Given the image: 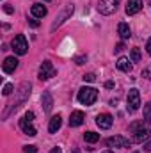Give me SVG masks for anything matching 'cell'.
Segmentation results:
<instances>
[{
  "label": "cell",
  "mask_w": 151,
  "mask_h": 153,
  "mask_svg": "<svg viewBox=\"0 0 151 153\" xmlns=\"http://www.w3.org/2000/svg\"><path fill=\"white\" fill-rule=\"evenodd\" d=\"M121 0H98V13L103 14V16H109L112 14L114 11L117 9Z\"/></svg>",
  "instance_id": "5b68a950"
},
{
  "label": "cell",
  "mask_w": 151,
  "mask_h": 153,
  "mask_svg": "<svg viewBox=\"0 0 151 153\" xmlns=\"http://www.w3.org/2000/svg\"><path fill=\"white\" fill-rule=\"evenodd\" d=\"M142 76H148V78H151V68L144 70V71H142Z\"/></svg>",
  "instance_id": "83f0119b"
},
{
  "label": "cell",
  "mask_w": 151,
  "mask_h": 153,
  "mask_svg": "<svg viewBox=\"0 0 151 153\" xmlns=\"http://www.w3.org/2000/svg\"><path fill=\"white\" fill-rule=\"evenodd\" d=\"M82 78H84V82H94L96 80V75L94 73H85Z\"/></svg>",
  "instance_id": "cb8c5ba5"
},
{
  "label": "cell",
  "mask_w": 151,
  "mask_h": 153,
  "mask_svg": "<svg viewBox=\"0 0 151 153\" xmlns=\"http://www.w3.org/2000/svg\"><path fill=\"white\" fill-rule=\"evenodd\" d=\"M75 61H76V64H84V61H85V57H76Z\"/></svg>",
  "instance_id": "4dcf8cb0"
},
{
  "label": "cell",
  "mask_w": 151,
  "mask_h": 153,
  "mask_svg": "<svg viewBox=\"0 0 151 153\" xmlns=\"http://www.w3.org/2000/svg\"><path fill=\"white\" fill-rule=\"evenodd\" d=\"M144 117H146V121L151 125V102L144 107Z\"/></svg>",
  "instance_id": "7402d4cb"
},
{
  "label": "cell",
  "mask_w": 151,
  "mask_h": 153,
  "mask_svg": "<svg viewBox=\"0 0 151 153\" xmlns=\"http://www.w3.org/2000/svg\"><path fill=\"white\" fill-rule=\"evenodd\" d=\"M41 103H43L44 112H50V111H52V107H53V98H52L50 91H44V93H43V96H41Z\"/></svg>",
  "instance_id": "9a60e30c"
},
{
  "label": "cell",
  "mask_w": 151,
  "mask_h": 153,
  "mask_svg": "<svg viewBox=\"0 0 151 153\" xmlns=\"http://www.w3.org/2000/svg\"><path fill=\"white\" fill-rule=\"evenodd\" d=\"M23 153H38V148L32 146V144H30V146H25V148H23Z\"/></svg>",
  "instance_id": "d4e9b609"
},
{
  "label": "cell",
  "mask_w": 151,
  "mask_h": 153,
  "mask_svg": "<svg viewBox=\"0 0 151 153\" xmlns=\"http://www.w3.org/2000/svg\"><path fill=\"white\" fill-rule=\"evenodd\" d=\"M71 14H73V5H66L64 13H62V14H61V16H59V18L53 22V25H52V30H55L59 25H62V23L66 22V18H68V16H71Z\"/></svg>",
  "instance_id": "8fae6325"
},
{
  "label": "cell",
  "mask_w": 151,
  "mask_h": 153,
  "mask_svg": "<svg viewBox=\"0 0 151 153\" xmlns=\"http://www.w3.org/2000/svg\"><path fill=\"white\" fill-rule=\"evenodd\" d=\"M44 2H50V0H44Z\"/></svg>",
  "instance_id": "8d00e7d4"
},
{
  "label": "cell",
  "mask_w": 151,
  "mask_h": 153,
  "mask_svg": "<svg viewBox=\"0 0 151 153\" xmlns=\"http://www.w3.org/2000/svg\"><path fill=\"white\" fill-rule=\"evenodd\" d=\"M84 121H85V116H84L82 111H75L70 116V126H80Z\"/></svg>",
  "instance_id": "5bb4252c"
},
{
  "label": "cell",
  "mask_w": 151,
  "mask_h": 153,
  "mask_svg": "<svg viewBox=\"0 0 151 153\" xmlns=\"http://www.w3.org/2000/svg\"><path fill=\"white\" fill-rule=\"evenodd\" d=\"M20 128L23 130V134H27V135H30V137H34L38 132H36V128L32 126V121L30 119H27V117H23L21 121H20Z\"/></svg>",
  "instance_id": "7c38bea8"
},
{
  "label": "cell",
  "mask_w": 151,
  "mask_h": 153,
  "mask_svg": "<svg viewBox=\"0 0 151 153\" xmlns=\"http://www.w3.org/2000/svg\"><path fill=\"white\" fill-rule=\"evenodd\" d=\"M30 13H32V16L34 18H43V16H46V7L43 5V4H34L32 7H30Z\"/></svg>",
  "instance_id": "e0dca14e"
},
{
  "label": "cell",
  "mask_w": 151,
  "mask_h": 153,
  "mask_svg": "<svg viewBox=\"0 0 151 153\" xmlns=\"http://www.w3.org/2000/svg\"><path fill=\"white\" fill-rule=\"evenodd\" d=\"M144 150H146V152H151V141H150V143H146V144H144Z\"/></svg>",
  "instance_id": "d6a6232c"
},
{
  "label": "cell",
  "mask_w": 151,
  "mask_h": 153,
  "mask_svg": "<svg viewBox=\"0 0 151 153\" xmlns=\"http://www.w3.org/2000/svg\"><path fill=\"white\" fill-rule=\"evenodd\" d=\"M105 153H114V152H105Z\"/></svg>",
  "instance_id": "d590c367"
},
{
  "label": "cell",
  "mask_w": 151,
  "mask_h": 153,
  "mask_svg": "<svg viewBox=\"0 0 151 153\" xmlns=\"http://www.w3.org/2000/svg\"><path fill=\"white\" fill-rule=\"evenodd\" d=\"M2 68H4L5 73H14V70L18 68V59H16V57H5Z\"/></svg>",
  "instance_id": "4fadbf2b"
},
{
  "label": "cell",
  "mask_w": 151,
  "mask_h": 153,
  "mask_svg": "<svg viewBox=\"0 0 151 153\" xmlns=\"http://www.w3.org/2000/svg\"><path fill=\"white\" fill-rule=\"evenodd\" d=\"M130 130L133 132V141H135V143L148 141V139H150V135H151L150 126H146L142 121H139V123H133V125L130 126Z\"/></svg>",
  "instance_id": "6da1fadb"
},
{
  "label": "cell",
  "mask_w": 151,
  "mask_h": 153,
  "mask_svg": "<svg viewBox=\"0 0 151 153\" xmlns=\"http://www.w3.org/2000/svg\"><path fill=\"white\" fill-rule=\"evenodd\" d=\"M13 89H14V87H13V84H5V85H4V91H2V93H4V96H9V94L13 93Z\"/></svg>",
  "instance_id": "603a6c76"
},
{
  "label": "cell",
  "mask_w": 151,
  "mask_h": 153,
  "mask_svg": "<svg viewBox=\"0 0 151 153\" xmlns=\"http://www.w3.org/2000/svg\"><path fill=\"white\" fill-rule=\"evenodd\" d=\"M146 50H148V53H150V57H151V38L148 39V43H146Z\"/></svg>",
  "instance_id": "f1b7e54d"
},
{
  "label": "cell",
  "mask_w": 151,
  "mask_h": 153,
  "mask_svg": "<svg viewBox=\"0 0 151 153\" xmlns=\"http://www.w3.org/2000/svg\"><path fill=\"white\" fill-rule=\"evenodd\" d=\"M52 76H55V68H53V64L50 61H44L41 64V68H39V78L41 80H48Z\"/></svg>",
  "instance_id": "52a82bcc"
},
{
  "label": "cell",
  "mask_w": 151,
  "mask_h": 153,
  "mask_svg": "<svg viewBox=\"0 0 151 153\" xmlns=\"http://www.w3.org/2000/svg\"><path fill=\"white\" fill-rule=\"evenodd\" d=\"M139 107H141V94L137 89H130L126 94V109L130 112H135L139 111Z\"/></svg>",
  "instance_id": "277c9868"
},
{
  "label": "cell",
  "mask_w": 151,
  "mask_h": 153,
  "mask_svg": "<svg viewBox=\"0 0 151 153\" xmlns=\"http://www.w3.org/2000/svg\"><path fill=\"white\" fill-rule=\"evenodd\" d=\"M141 9H142V0H128V4H126V7H124V11H126L128 16L137 14Z\"/></svg>",
  "instance_id": "30bf717a"
},
{
  "label": "cell",
  "mask_w": 151,
  "mask_h": 153,
  "mask_svg": "<svg viewBox=\"0 0 151 153\" xmlns=\"http://www.w3.org/2000/svg\"><path fill=\"white\" fill-rule=\"evenodd\" d=\"M123 48H124V46H123V43H119V45H117V46H115V52H121V50H123Z\"/></svg>",
  "instance_id": "836d02e7"
},
{
  "label": "cell",
  "mask_w": 151,
  "mask_h": 153,
  "mask_svg": "<svg viewBox=\"0 0 151 153\" xmlns=\"http://www.w3.org/2000/svg\"><path fill=\"white\" fill-rule=\"evenodd\" d=\"M61 125H62V117L57 114V116H53L52 119H50V125H48V132L50 134H55L59 128H61Z\"/></svg>",
  "instance_id": "2e32d148"
},
{
  "label": "cell",
  "mask_w": 151,
  "mask_h": 153,
  "mask_svg": "<svg viewBox=\"0 0 151 153\" xmlns=\"http://www.w3.org/2000/svg\"><path fill=\"white\" fill-rule=\"evenodd\" d=\"M50 153H61V148H52V152Z\"/></svg>",
  "instance_id": "e575fe53"
},
{
  "label": "cell",
  "mask_w": 151,
  "mask_h": 153,
  "mask_svg": "<svg viewBox=\"0 0 151 153\" xmlns=\"http://www.w3.org/2000/svg\"><path fill=\"white\" fill-rule=\"evenodd\" d=\"M130 57H132V61H133V62H139V61H141V50H139V48H132Z\"/></svg>",
  "instance_id": "44dd1931"
},
{
  "label": "cell",
  "mask_w": 151,
  "mask_h": 153,
  "mask_svg": "<svg viewBox=\"0 0 151 153\" xmlns=\"http://www.w3.org/2000/svg\"><path fill=\"white\" fill-rule=\"evenodd\" d=\"M114 123V117L110 114H100L96 117V125L101 128V130H109L110 126H112Z\"/></svg>",
  "instance_id": "9c48e42d"
},
{
  "label": "cell",
  "mask_w": 151,
  "mask_h": 153,
  "mask_svg": "<svg viewBox=\"0 0 151 153\" xmlns=\"http://www.w3.org/2000/svg\"><path fill=\"white\" fill-rule=\"evenodd\" d=\"M4 11H5L7 14H13V13H14V9H13V7H11L9 4H5V5H4Z\"/></svg>",
  "instance_id": "484cf974"
},
{
  "label": "cell",
  "mask_w": 151,
  "mask_h": 153,
  "mask_svg": "<svg viewBox=\"0 0 151 153\" xmlns=\"http://www.w3.org/2000/svg\"><path fill=\"white\" fill-rule=\"evenodd\" d=\"M13 50L18 55H25L29 52V43H27V39H25L23 34H18L16 38L13 39Z\"/></svg>",
  "instance_id": "8992f818"
},
{
  "label": "cell",
  "mask_w": 151,
  "mask_h": 153,
  "mask_svg": "<svg viewBox=\"0 0 151 153\" xmlns=\"http://www.w3.org/2000/svg\"><path fill=\"white\" fill-rule=\"evenodd\" d=\"M84 141L94 144V143L100 141V134H96V132H85V134H84Z\"/></svg>",
  "instance_id": "ffe728a7"
},
{
  "label": "cell",
  "mask_w": 151,
  "mask_h": 153,
  "mask_svg": "<svg viewBox=\"0 0 151 153\" xmlns=\"http://www.w3.org/2000/svg\"><path fill=\"white\" fill-rule=\"evenodd\" d=\"M107 146L109 148H128L130 146V141L123 135H114L110 139H107Z\"/></svg>",
  "instance_id": "ba28073f"
},
{
  "label": "cell",
  "mask_w": 151,
  "mask_h": 153,
  "mask_svg": "<svg viewBox=\"0 0 151 153\" xmlns=\"http://www.w3.org/2000/svg\"><path fill=\"white\" fill-rule=\"evenodd\" d=\"M115 64H117V70H121V71H124V73H130V71H132V64H130V61H128L126 57H119Z\"/></svg>",
  "instance_id": "ac0fdd59"
},
{
  "label": "cell",
  "mask_w": 151,
  "mask_h": 153,
  "mask_svg": "<svg viewBox=\"0 0 151 153\" xmlns=\"http://www.w3.org/2000/svg\"><path fill=\"white\" fill-rule=\"evenodd\" d=\"M117 32H119L121 39H128L130 36H132V32H130V27H128V23H119V27H117Z\"/></svg>",
  "instance_id": "d6986e66"
},
{
  "label": "cell",
  "mask_w": 151,
  "mask_h": 153,
  "mask_svg": "<svg viewBox=\"0 0 151 153\" xmlns=\"http://www.w3.org/2000/svg\"><path fill=\"white\" fill-rule=\"evenodd\" d=\"M23 117H27V119H30V121H34V112H27V114L23 116Z\"/></svg>",
  "instance_id": "f546056e"
},
{
  "label": "cell",
  "mask_w": 151,
  "mask_h": 153,
  "mask_svg": "<svg viewBox=\"0 0 151 153\" xmlns=\"http://www.w3.org/2000/svg\"><path fill=\"white\" fill-rule=\"evenodd\" d=\"M98 98V91L94 87H82L78 91V102L82 105H93Z\"/></svg>",
  "instance_id": "3957f363"
},
{
  "label": "cell",
  "mask_w": 151,
  "mask_h": 153,
  "mask_svg": "<svg viewBox=\"0 0 151 153\" xmlns=\"http://www.w3.org/2000/svg\"><path fill=\"white\" fill-rule=\"evenodd\" d=\"M105 87H107V89H112V87H114V82H112V80H109V82L105 84Z\"/></svg>",
  "instance_id": "1f68e13d"
},
{
  "label": "cell",
  "mask_w": 151,
  "mask_h": 153,
  "mask_svg": "<svg viewBox=\"0 0 151 153\" xmlns=\"http://www.w3.org/2000/svg\"><path fill=\"white\" fill-rule=\"evenodd\" d=\"M29 25H30V27H39V22L32 18V20H29Z\"/></svg>",
  "instance_id": "4316f807"
},
{
  "label": "cell",
  "mask_w": 151,
  "mask_h": 153,
  "mask_svg": "<svg viewBox=\"0 0 151 153\" xmlns=\"http://www.w3.org/2000/svg\"><path fill=\"white\" fill-rule=\"evenodd\" d=\"M30 89H32V85H30V84H27V82H25V84H21V87H20V91H18V100H16L14 103H11V109H9L5 114H4V117H7V116H9V112L16 111V109H18V107H20V105H21V103L27 100V98H29V94H30Z\"/></svg>",
  "instance_id": "7a4b0ae2"
}]
</instances>
